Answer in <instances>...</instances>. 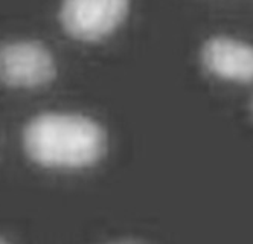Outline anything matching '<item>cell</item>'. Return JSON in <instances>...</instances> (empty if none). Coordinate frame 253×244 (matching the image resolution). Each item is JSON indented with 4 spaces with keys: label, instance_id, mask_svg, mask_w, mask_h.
Returning a JSON list of instances; mask_svg holds the SVG:
<instances>
[{
    "label": "cell",
    "instance_id": "cell-4",
    "mask_svg": "<svg viewBox=\"0 0 253 244\" xmlns=\"http://www.w3.org/2000/svg\"><path fill=\"white\" fill-rule=\"evenodd\" d=\"M202 61L205 67L215 77L237 81H253V46L216 37L206 42L202 50Z\"/></svg>",
    "mask_w": 253,
    "mask_h": 244
},
{
    "label": "cell",
    "instance_id": "cell-7",
    "mask_svg": "<svg viewBox=\"0 0 253 244\" xmlns=\"http://www.w3.org/2000/svg\"><path fill=\"white\" fill-rule=\"evenodd\" d=\"M252 110H253V101H252Z\"/></svg>",
    "mask_w": 253,
    "mask_h": 244
},
{
    "label": "cell",
    "instance_id": "cell-1",
    "mask_svg": "<svg viewBox=\"0 0 253 244\" xmlns=\"http://www.w3.org/2000/svg\"><path fill=\"white\" fill-rule=\"evenodd\" d=\"M26 154L47 168H84L105 151V133L99 124L83 115L43 113L23 130Z\"/></svg>",
    "mask_w": 253,
    "mask_h": 244
},
{
    "label": "cell",
    "instance_id": "cell-3",
    "mask_svg": "<svg viewBox=\"0 0 253 244\" xmlns=\"http://www.w3.org/2000/svg\"><path fill=\"white\" fill-rule=\"evenodd\" d=\"M130 0H64L60 20L77 40L95 42L112 34L124 20Z\"/></svg>",
    "mask_w": 253,
    "mask_h": 244
},
{
    "label": "cell",
    "instance_id": "cell-5",
    "mask_svg": "<svg viewBox=\"0 0 253 244\" xmlns=\"http://www.w3.org/2000/svg\"><path fill=\"white\" fill-rule=\"evenodd\" d=\"M112 244H143V243H140V241H118V243H112Z\"/></svg>",
    "mask_w": 253,
    "mask_h": 244
},
{
    "label": "cell",
    "instance_id": "cell-2",
    "mask_svg": "<svg viewBox=\"0 0 253 244\" xmlns=\"http://www.w3.org/2000/svg\"><path fill=\"white\" fill-rule=\"evenodd\" d=\"M55 61L40 42L14 40L0 45V83L15 89H34L55 77Z\"/></svg>",
    "mask_w": 253,
    "mask_h": 244
},
{
    "label": "cell",
    "instance_id": "cell-6",
    "mask_svg": "<svg viewBox=\"0 0 253 244\" xmlns=\"http://www.w3.org/2000/svg\"><path fill=\"white\" fill-rule=\"evenodd\" d=\"M0 244H6V243H5V241H3L2 238H0Z\"/></svg>",
    "mask_w": 253,
    "mask_h": 244
}]
</instances>
